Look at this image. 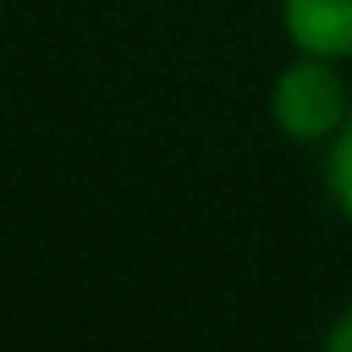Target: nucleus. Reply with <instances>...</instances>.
Segmentation results:
<instances>
[{
  "label": "nucleus",
  "mask_w": 352,
  "mask_h": 352,
  "mask_svg": "<svg viewBox=\"0 0 352 352\" xmlns=\"http://www.w3.org/2000/svg\"><path fill=\"white\" fill-rule=\"evenodd\" d=\"M335 58H317V54H303L299 63L281 72L272 80V94H267V112L272 125L281 129L290 143H321V138H335L344 129L348 112V85L335 67Z\"/></svg>",
  "instance_id": "obj_1"
},
{
  "label": "nucleus",
  "mask_w": 352,
  "mask_h": 352,
  "mask_svg": "<svg viewBox=\"0 0 352 352\" xmlns=\"http://www.w3.org/2000/svg\"><path fill=\"white\" fill-rule=\"evenodd\" d=\"M281 18L299 54H317V58L352 54V0H285Z\"/></svg>",
  "instance_id": "obj_2"
},
{
  "label": "nucleus",
  "mask_w": 352,
  "mask_h": 352,
  "mask_svg": "<svg viewBox=\"0 0 352 352\" xmlns=\"http://www.w3.org/2000/svg\"><path fill=\"white\" fill-rule=\"evenodd\" d=\"M330 188H335L339 210H344L348 223H352V116L335 134V152H330Z\"/></svg>",
  "instance_id": "obj_3"
},
{
  "label": "nucleus",
  "mask_w": 352,
  "mask_h": 352,
  "mask_svg": "<svg viewBox=\"0 0 352 352\" xmlns=\"http://www.w3.org/2000/svg\"><path fill=\"white\" fill-rule=\"evenodd\" d=\"M326 348H335V352H352V308L339 317V326L326 335Z\"/></svg>",
  "instance_id": "obj_4"
}]
</instances>
